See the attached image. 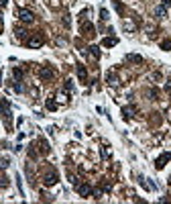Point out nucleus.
<instances>
[{"instance_id": "nucleus-4", "label": "nucleus", "mask_w": 171, "mask_h": 204, "mask_svg": "<svg viewBox=\"0 0 171 204\" xmlns=\"http://www.w3.org/2000/svg\"><path fill=\"white\" fill-rule=\"evenodd\" d=\"M19 16H21L22 23H33V19H35V14L31 12V10H27V8H21V10H19Z\"/></svg>"}, {"instance_id": "nucleus-6", "label": "nucleus", "mask_w": 171, "mask_h": 204, "mask_svg": "<svg viewBox=\"0 0 171 204\" xmlns=\"http://www.w3.org/2000/svg\"><path fill=\"white\" fill-rule=\"evenodd\" d=\"M169 159H171V153H163V155H161V157L157 159V161H155V165H157V170H161V167H163V165H165L167 161H169Z\"/></svg>"}, {"instance_id": "nucleus-21", "label": "nucleus", "mask_w": 171, "mask_h": 204, "mask_svg": "<svg viewBox=\"0 0 171 204\" xmlns=\"http://www.w3.org/2000/svg\"><path fill=\"white\" fill-rule=\"evenodd\" d=\"M100 19H102V20H108V10H106V8H102V10H100Z\"/></svg>"}, {"instance_id": "nucleus-2", "label": "nucleus", "mask_w": 171, "mask_h": 204, "mask_svg": "<svg viewBox=\"0 0 171 204\" xmlns=\"http://www.w3.org/2000/svg\"><path fill=\"white\" fill-rule=\"evenodd\" d=\"M75 190H77V194L82 198H88L90 194H92V186H90V184H77Z\"/></svg>"}, {"instance_id": "nucleus-15", "label": "nucleus", "mask_w": 171, "mask_h": 204, "mask_svg": "<svg viewBox=\"0 0 171 204\" xmlns=\"http://www.w3.org/2000/svg\"><path fill=\"white\" fill-rule=\"evenodd\" d=\"M161 49H163V51H169L171 49V39H165L163 43H161Z\"/></svg>"}, {"instance_id": "nucleus-13", "label": "nucleus", "mask_w": 171, "mask_h": 204, "mask_svg": "<svg viewBox=\"0 0 171 204\" xmlns=\"http://www.w3.org/2000/svg\"><path fill=\"white\" fill-rule=\"evenodd\" d=\"M90 55H92L94 59H100V49H98L96 45H92V47H90Z\"/></svg>"}, {"instance_id": "nucleus-19", "label": "nucleus", "mask_w": 171, "mask_h": 204, "mask_svg": "<svg viewBox=\"0 0 171 204\" xmlns=\"http://www.w3.org/2000/svg\"><path fill=\"white\" fill-rule=\"evenodd\" d=\"M122 116L124 118H130L132 116V108H122Z\"/></svg>"}, {"instance_id": "nucleus-1", "label": "nucleus", "mask_w": 171, "mask_h": 204, "mask_svg": "<svg viewBox=\"0 0 171 204\" xmlns=\"http://www.w3.org/2000/svg\"><path fill=\"white\" fill-rule=\"evenodd\" d=\"M0 114L6 118V125H8V129H10V104L4 98H0Z\"/></svg>"}, {"instance_id": "nucleus-18", "label": "nucleus", "mask_w": 171, "mask_h": 204, "mask_svg": "<svg viewBox=\"0 0 171 204\" xmlns=\"http://www.w3.org/2000/svg\"><path fill=\"white\" fill-rule=\"evenodd\" d=\"M155 14H157L159 19H161V16H165V6H157V10H155Z\"/></svg>"}, {"instance_id": "nucleus-24", "label": "nucleus", "mask_w": 171, "mask_h": 204, "mask_svg": "<svg viewBox=\"0 0 171 204\" xmlns=\"http://www.w3.org/2000/svg\"><path fill=\"white\" fill-rule=\"evenodd\" d=\"M163 6L167 8V6H171V0H163Z\"/></svg>"}, {"instance_id": "nucleus-14", "label": "nucleus", "mask_w": 171, "mask_h": 204, "mask_svg": "<svg viewBox=\"0 0 171 204\" xmlns=\"http://www.w3.org/2000/svg\"><path fill=\"white\" fill-rule=\"evenodd\" d=\"M39 145H41V153H49V143L45 141V139H41Z\"/></svg>"}, {"instance_id": "nucleus-16", "label": "nucleus", "mask_w": 171, "mask_h": 204, "mask_svg": "<svg viewBox=\"0 0 171 204\" xmlns=\"http://www.w3.org/2000/svg\"><path fill=\"white\" fill-rule=\"evenodd\" d=\"M47 108L49 110H55V108H57V102H55L53 98H49V100H47Z\"/></svg>"}, {"instance_id": "nucleus-22", "label": "nucleus", "mask_w": 171, "mask_h": 204, "mask_svg": "<svg viewBox=\"0 0 171 204\" xmlns=\"http://www.w3.org/2000/svg\"><path fill=\"white\" fill-rule=\"evenodd\" d=\"M102 157H104V159H108V157H110V151L106 149V145L102 147Z\"/></svg>"}, {"instance_id": "nucleus-12", "label": "nucleus", "mask_w": 171, "mask_h": 204, "mask_svg": "<svg viewBox=\"0 0 171 204\" xmlns=\"http://www.w3.org/2000/svg\"><path fill=\"white\" fill-rule=\"evenodd\" d=\"M106 82H108L110 86H118V78H116L114 74H112V72H110V74L106 76Z\"/></svg>"}, {"instance_id": "nucleus-17", "label": "nucleus", "mask_w": 171, "mask_h": 204, "mask_svg": "<svg viewBox=\"0 0 171 204\" xmlns=\"http://www.w3.org/2000/svg\"><path fill=\"white\" fill-rule=\"evenodd\" d=\"M16 37H19V39H25V37H27V31H25V29H16Z\"/></svg>"}, {"instance_id": "nucleus-23", "label": "nucleus", "mask_w": 171, "mask_h": 204, "mask_svg": "<svg viewBox=\"0 0 171 204\" xmlns=\"http://www.w3.org/2000/svg\"><path fill=\"white\" fill-rule=\"evenodd\" d=\"M114 6H116L118 12H122V4H120V2H114Z\"/></svg>"}, {"instance_id": "nucleus-3", "label": "nucleus", "mask_w": 171, "mask_h": 204, "mask_svg": "<svg viewBox=\"0 0 171 204\" xmlns=\"http://www.w3.org/2000/svg\"><path fill=\"white\" fill-rule=\"evenodd\" d=\"M27 45H29L31 49L41 47V45H43V35H35V37H31V39L27 41Z\"/></svg>"}, {"instance_id": "nucleus-7", "label": "nucleus", "mask_w": 171, "mask_h": 204, "mask_svg": "<svg viewBox=\"0 0 171 204\" xmlns=\"http://www.w3.org/2000/svg\"><path fill=\"white\" fill-rule=\"evenodd\" d=\"M77 78H80V82H86V80H88V72H86V68H84V65H77Z\"/></svg>"}, {"instance_id": "nucleus-9", "label": "nucleus", "mask_w": 171, "mask_h": 204, "mask_svg": "<svg viewBox=\"0 0 171 204\" xmlns=\"http://www.w3.org/2000/svg\"><path fill=\"white\" fill-rule=\"evenodd\" d=\"M53 184H57V174H49V176H45V186H53Z\"/></svg>"}, {"instance_id": "nucleus-25", "label": "nucleus", "mask_w": 171, "mask_h": 204, "mask_svg": "<svg viewBox=\"0 0 171 204\" xmlns=\"http://www.w3.org/2000/svg\"><path fill=\"white\" fill-rule=\"evenodd\" d=\"M165 90H171V80L167 82V84H165Z\"/></svg>"}, {"instance_id": "nucleus-10", "label": "nucleus", "mask_w": 171, "mask_h": 204, "mask_svg": "<svg viewBox=\"0 0 171 204\" xmlns=\"http://www.w3.org/2000/svg\"><path fill=\"white\" fill-rule=\"evenodd\" d=\"M116 43H118L116 37H106V39L102 41V45H104V47H112V45H116Z\"/></svg>"}, {"instance_id": "nucleus-8", "label": "nucleus", "mask_w": 171, "mask_h": 204, "mask_svg": "<svg viewBox=\"0 0 171 204\" xmlns=\"http://www.w3.org/2000/svg\"><path fill=\"white\" fill-rule=\"evenodd\" d=\"M82 31H84V35H94V25L92 23H84Z\"/></svg>"}, {"instance_id": "nucleus-11", "label": "nucleus", "mask_w": 171, "mask_h": 204, "mask_svg": "<svg viewBox=\"0 0 171 204\" xmlns=\"http://www.w3.org/2000/svg\"><path fill=\"white\" fill-rule=\"evenodd\" d=\"M126 61H130V63H143V57L141 55H126Z\"/></svg>"}, {"instance_id": "nucleus-5", "label": "nucleus", "mask_w": 171, "mask_h": 204, "mask_svg": "<svg viewBox=\"0 0 171 204\" xmlns=\"http://www.w3.org/2000/svg\"><path fill=\"white\" fill-rule=\"evenodd\" d=\"M39 74H41V80H45V82H47V80H51V78L55 76V72H53V68H49V65H43Z\"/></svg>"}, {"instance_id": "nucleus-20", "label": "nucleus", "mask_w": 171, "mask_h": 204, "mask_svg": "<svg viewBox=\"0 0 171 204\" xmlns=\"http://www.w3.org/2000/svg\"><path fill=\"white\" fill-rule=\"evenodd\" d=\"M12 74H14V78H16V80H19V82L22 80V69H19V68H16V69H14V72H12Z\"/></svg>"}]
</instances>
